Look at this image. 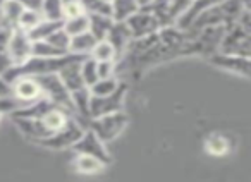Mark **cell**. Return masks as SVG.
Instances as JSON below:
<instances>
[{"label":"cell","mask_w":251,"mask_h":182,"mask_svg":"<svg viewBox=\"0 0 251 182\" xmlns=\"http://www.w3.org/2000/svg\"><path fill=\"white\" fill-rule=\"evenodd\" d=\"M40 93V88L36 86V83H31V81H23L21 84L18 86V95L21 98H35L36 95Z\"/></svg>","instance_id":"7a4b0ae2"},{"label":"cell","mask_w":251,"mask_h":182,"mask_svg":"<svg viewBox=\"0 0 251 182\" xmlns=\"http://www.w3.org/2000/svg\"><path fill=\"white\" fill-rule=\"evenodd\" d=\"M206 150L212 155H224L229 150V144H227L226 137L222 136H212L206 143Z\"/></svg>","instance_id":"6da1fadb"}]
</instances>
